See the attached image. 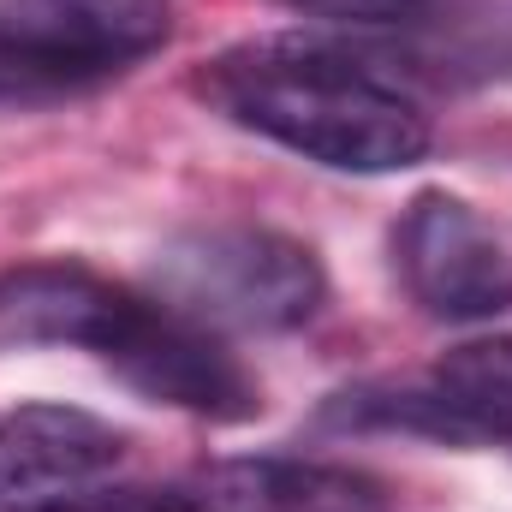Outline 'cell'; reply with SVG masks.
<instances>
[{
    "mask_svg": "<svg viewBox=\"0 0 512 512\" xmlns=\"http://www.w3.org/2000/svg\"><path fill=\"white\" fill-rule=\"evenodd\" d=\"M203 512H393L370 471L322 459H233L215 465L197 489Z\"/></svg>",
    "mask_w": 512,
    "mask_h": 512,
    "instance_id": "cell-8",
    "label": "cell"
},
{
    "mask_svg": "<svg viewBox=\"0 0 512 512\" xmlns=\"http://www.w3.org/2000/svg\"><path fill=\"white\" fill-rule=\"evenodd\" d=\"M126 387H137L155 405H179L191 417L215 423H245L262 411L251 370L221 346L215 328L179 316L173 304H149L131 292L126 316L114 322L108 346L96 352Z\"/></svg>",
    "mask_w": 512,
    "mask_h": 512,
    "instance_id": "cell-5",
    "label": "cell"
},
{
    "mask_svg": "<svg viewBox=\"0 0 512 512\" xmlns=\"http://www.w3.org/2000/svg\"><path fill=\"white\" fill-rule=\"evenodd\" d=\"M60 512H203V501L185 489H108V495H78Z\"/></svg>",
    "mask_w": 512,
    "mask_h": 512,
    "instance_id": "cell-11",
    "label": "cell"
},
{
    "mask_svg": "<svg viewBox=\"0 0 512 512\" xmlns=\"http://www.w3.org/2000/svg\"><path fill=\"white\" fill-rule=\"evenodd\" d=\"M304 18H334V24H405L423 12V0H274Z\"/></svg>",
    "mask_w": 512,
    "mask_h": 512,
    "instance_id": "cell-10",
    "label": "cell"
},
{
    "mask_svg": "<svg viewBox=\"0 0 512 512\" xmlns=\"http://www.w3.org/2000/svg\"><path fill=\"white\" fill-rule=\"evenodd\" d=\"M393 262L411 292L441 322H489L512 310V227L453 191H423L399 215Z\"/></svg>",
    "mask_w": 512,
    "mask_h": 512,
    "instance_id": "cell-4",
    "label": "cell"
},
{
    "mask_svg": "<svg viewBox=\"0 0 512 512\" xmlns=\"http://www.w3.org/2000/svg\"><path fill=\"white\" fill-rule=\"evenodd\" d=\"M197 96L221 120L334 173H399L429 155V120L376 66L328 42L268 36L227 48L197 72Z\"/></svg>",
    "mask_w": 512,
    "mask_h": 512,
    "instance_id": "cell-1",
    "label": "cell"
},
{
    "mask_svg": "<svg viewBox=\"0 0 512 512\" xmlns=\"http://www.w3.org/2000/svg\"><path fill=\"white\" fill-rule=\"evenodd\" d=\"M429 387L465 429V447H507L512 453V334L453 346Z\"/></svg>",
    "mask_w": 512,
    "mask_h": 512,
    "instance_id": "cell-9",
    "label": "cell"
},
{
    "mask_svg": "<svg viewBox=\"0 0 512 512\" xmlns=\"http://www.w3.org/2000/svg\"><path fill=\"white\" fill-rule=\"evenodd\" d=\"M120 465V435L78 405H18L0 417V512H60Z\"/></svg>",
    "mask_w": 512,
    "mask_h": 512,
    "instance_id": "cell-6",
    "label": "cell"
},
{
    "mask_svg": "<svg viewBox=\"0 0 512 512\" xmlns=\"http://www.w3.org/2000/svg\"><path fill=\"white\" fill-rule=\"evenodd\" d=\"M131 292L78 262H24L0 274V346L96 352Z\"/></svg>",
    "mask_w": 512,
    "mask_h": 512,
    "instance_id": "cell-7",
    "label": "cell"
},
{
    "mask_svg": "<svg viewBox=\"0 0 512 512\" xmlns=\"http://www.w3.org/2000/svg\"><path fill=\"white\" fill-rule=\"evenodd\" d=\"M167 36L173 0H0V108L84 96Z\"/></svg>",
    "mask_w": 512,
    "mask_h": 512,
    "instance_id": "cell-3",
    "label": "cell"
},
{
    "mask_svg": "<svg viewBox=\"0 0 512 512\" xmlns=\"http://www.w3.org/2000/svg\"><path fill=\"white\" fill-rule=\"evenodd\" d=\"M161 304L203 328H239V334H286L304 328L322 298V262L310 245L274 233V227H197L167 239L155 256Z\"/></svg>",
    "mask_w": 512,
    "mask_h": 512,
    "instance_id": "cell-2",
    "label": "cell"
}]
</instances>
